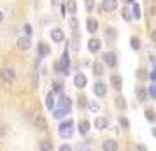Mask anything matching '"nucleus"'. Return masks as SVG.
Segmentation results:
<instances>
[{
    "instance_id": "nucleus-34",
    "label": "nucleus",
    "mask_w": 156,
    "mask_h": 151,
    "mask_svg": "<svg viewBox=\"0 0 156 151\" xmlns=\"http://www.w3.org/2000/svg\"><path fill=\"white\" fill-rule=\"evenodd\" d=\"M5 134H7V128H5L4 125H0V139H2V137L5 135Z\"/></svg>"
},
{
    "instance_id": "nucleus-37",
    "label": "nucleus",
    "mask_w": 156,
    "mask_h": 151,
    "mask_svg": "<svg viewBox=\"0 0 156 151\" xmlns=\"http://www.w3.org/2000/svg\"><path fill=\"white\" fill-rule=\"evenodd\" d=\"M137 151H147V148L142 146V144H139V146H137Z\"/></svg>"
},
{
    "instance_id": "nucleus-16",
    "label": "nucleus",
    "mask_w": 156,
    "mask_h": 151,
    "mask_svg": "<svg viewBox=\"0 0 156 151\" xmlns=\"http://www.w3.org/2000/svg\"><path fill=\"white\" fill-rule=\"evenodd\" d=\"M39 148H41V151H53V144H51L49 139H44L39 142Z\"/></svg>"
},
{
    "instance_id": "nucleus-3",
    "label": "nucleus",
    "mask_w": 156,
    "mask_h": 151,
    "mask_svg": "<svg viewBox=\"0 0 156 151\" xmlns=\"http://www.w3.org/2000/svg\"><path fill=\"white\" fill-rule=\"evenodd\" d=\"M58 69L63 70V74H69V51L67 49H65L63 55H62V60H60V63H58Z\"/></svg>"
},
{
    "instance_id": "nucleus-17",
    "label": "nucleus",
    "mask_w": 156,
    "mask_h": 151,
    "mask_svg": "<svg viewBox=\"0 0 156 151\" xmlns=\"http://www.w3.org/2000/svg\"><path fill=\"white\" fill-rule=\"evenodd\" d=\"M86 27H88V32L90 34H95L97 30H98V23H97V20H88V23H86Z\"/></svg>"
},
{
    "instance_id": "nucleus-2",
    "label": "nucleus",
    "mask_w": 156,
    "mask_h": 151,
    "mask_svg": "<svg viewBox=\"0 0 156 151\" xmlns=\"http://www.w3.org/2000/svg\"><path fill=\"white\" fill-rule=\"evenodd\" d=\"M58 134H60L62 137H70L72 134H74V123H72V120H67V121L60 123Z\"/></svg>"
},
{
    "instance_id": "nucleus-10",
    "label": "nucleus",
    "mask_w": 156,
    "mask_h": 151,
    "mask_svg": "<svg viewBox=\"0 0 156 151\" xmlns=\"http://www.w3.org/2000/svg\"><path fill=\"white\" fill-rule=\"evenodd\" d=\"M116 5H118V0H102V9H104V11H107V13L114 11V9H116Z\"/></svg>"
},
{
    "instance_id": "nucleus-36",
    "label": "nucleus",
    "mask_w": 156,
    "mask_h": 151,
    "mask_svg": "<svg viewBox=\"0 0 156 151\" xmlns=\"http://www.w3.org/2000/svg\"><path fill=\"white\" fill-rule=\"evenodd\" d=\"M25 32H27L28 35H32V27H30V25H27V27H25Z\"/></svg>"
},
{
    "instance_id": "nucleus-23",
    "label": "nucleus",
    "mask_w": 156,
    "mask_h": 151,
    "mask_svg": "<svg viewBox=\"0 0 156 151\" xmlns=\"http://www.w3.org/2000/svg\"><path fill=\"white\" fill-rule=\"evenodd\" d=\"M137 97H139V100H146V90L144 88H137Z\"/></svg>"
},
{
    "instance_id": "nucleus-29",
    "label": "nucleus",
    "mask_w": 156,
    "mask_h": 151,
    "mask_svg": "<svg viewBox=\"0 0 156 151\" xmlns=\"http://www.w3.org/2000/svg\"><path fill=\"white\" fill-rule=\"evenodd\" d=\"M139 46H140V44H139V39L133 37V39H132V48H133V49H139Z\"/></svg>"
},
{
    "instance_id": "nucleus-24",
    "label": "nucleus",
    "mask_w": 156,
    "mask_h": 151,
    "mask_svg": "<svg viewBox=\"0 0 156 151\" xmlns=\"http://www.w3.org/2000/svg\"><path fill=\"white\" fill-rule=\"evenodd\" d=\"M133 18H140V5L133 2Z\"/></svg>"
},
{
    "instance_id": "nucleus-26",
    "label": "nucleus",
    "mask_w": 156,
    "mask_h": 151,
    "mask_svg": "<svg viewBox=\"0 0 156 151\" xmlns=\"http://www.w3.org/2000/svg\"><path fill=\"white\" fill-rule=\"evenodd\" d=\"M53 92L55 93H60L62 92V83H53Z\"/></svg>"
},
{
    "instance_id": "nucleus-27",
    "label": "nucleus",
    "mask_w": 156,
    "mask_h": 151,
    "mask_svg": "<svg viewBox=\"0 0 156 151\" xmlns=\"http://www.w3.org/2000/svg\"><path fill=\"white\" fill-rule=\"evenodd\" d=\"M119 123H121V127H123L125 130H128V127H130V123H128V120H126V118H121V120H119Z\"/></svg>"
},
{
    "instance_id": "nucleus-8",
    "label": "nucleus",
    "mask_w": 156,
    "mask_h": 151,
    "mask_svg": "<svg viewBox=\"0 0 156 151\" xmlns=\"http://www.w3.org/2000/svg\"><path fill=\"white\" fill-rule=\"evenodd\" d=\"M102 149L104 151H118V142L109 139V141H104L102 142Z\"/></svg>"
},
{
    "instance_id": "nucleus-14",
    "label": "nucleus",
    "mask_w": 156,
    "mask_h": 151,
    "mask_svg": "<svg viewBox=\"0 0 156 151\" xmlns=\"http://www.w3.org/2000/svg\"><path fill=\"white\" fill-rule=\"evenodd\" d=\"M107 125H109V120H107V118H104V116H98V118L95 120V127H97L98 130L107 128Z\"/></svg>"
},
{
    "instance_id": "nucleus-35",
    "label": "nucleus",
    "mask_w": 156,
    "mask_h": 151,
    "mask_svg": "<svg viewBox=\"0 0 156 151\" xmlns=\"http://www.w3.org/2000/svg\"><path fill=\"white\" fill-rule=\"evenodd\" d=\"M91 7H93V0H86V9L91 11Z\"/></svg>"
},
{
    "instance_id": "nucleus-9",
    "label": "nucleus",
    "mask_w": 156,
    "mask_h": 151,
    "mask_svg": "<svg viewBox=\"0 0 156 151\" xmlns=\"http://www.w3.org/2000/svg\"><path fill=\"white\" fill-rule=\"evenodd\" d=\"M51 39H53L55 42H62V41L65 39L63 30H62V28H53V30H51Z\"/></svg>"
},
{
    "instance_id": "nucleus-25",
    "label": "nucleus",
    "mask_w": 156,
    "mask_h": 151,
    "mask_svg": "<svg viewBox=\"0 0 156 151\" xmlns=\"http://www.w3.org/2000/svg\"><path fill=\"white\" fill-rule=\"evenodd\" d=\"M58 151H74V149H72L70 144H62V146L58 148Z\"/></svg>"
},
{
    "instance_id": "nucleus-21",
    "label": "nucleus",
    "mask_w": 156,
    "mask_h": 151,
    "mask_svg": "<svg viewBox=\"0 0 156 151\" xmlns=\"http://www.w3.org/2000/svg\"><path fill=\"white\" fill-rule=\"evenodd\" d=\"M39 53H41V55H49V48L46 46V42H41V46H39Z\"/></svg>"
},
{
    "instance_id": "nucleus-7",
    "label": "nucleus",
    "mask_w": 156,
    "mask_h": 151,
    "mask_svg": "<svg viewBox=\"0 0 156 151\" xmlns=\"http://www.w3.org/2000/svg\"><path fill=\"white\" fill-rule=\"evenodd\" d=\"M104 62H105L109 67H114V65L118 63V58H116V53L112 51H109V53H104Z\"/></svg>"
},
{
    "instance_id": "nucleus-5",
    "label": "nucleus",
    "mask_w": 156,
    "mask_h": 151,
    "mask_svg": "<svg viewBox=\"0 0 156 151\" xmlns=\"http://www.w3.org/2000/svg\"><path fill=\"white\" fill-rule=\"evenodd\" d=\"M32 123H34V127H35L37 130H44L46 128V120H44L42 114H35L34 118H32Z\"/></svg>"
},
{
    "instance_id": "nucleus-31",
    "label": "nucleus",
    "mask_w": 156,
    "mask_h": 151,
    "mask_svg": "<svg viewBox=\"0 0 156 151\" xmlns=\"http://www.w3.org/2000/svg\"><path fill=\"white\" fill-rule=\"evenodd\" d=\"M123 18H125V20H130V18H132V14H130V11H128V7H125V9H123Z\"/></svg>"
},
{
    "instance_id": "nucleus-13",
    "label": "nucleus",
    "mask_w": 156,
    "mask_h": 151,
    "mask_svg": "<svg viewBox=\"0 0 156 151\" xmlns=\"http://www.w3.org/2000/svg\"><path fill=\"white\" fill-rule=\"evenodd\" d=\"M93 90H95V95H97V97H104V95L107 93V88L102 81H100V83H95V88H93Z\"/></svg>"
},
{
    "instance_id": "nucleus-39",
    "label": "nucleus",
    "mask_w": 156,
    "mask_h": 151,
    "mask_svg": "<svg viewBox=\"0 0 156 151\" xmlns=\"http://www.w3.org/2000/svg\"><path fill=\"white\" fill-rule=\"evenodd\" d=\"M125 2H126V4H133V0H125Z\"/></svg>"
},
{
    "instance_id": "nucleus-22",
    "label": "nucleus",
    "mask_w": 156,
    "mask_h": 151,
    "mask_svg": "<svg viewBox=\"0 0 156 151\" xmlns=\"http://www.w3.org/2000/svg\"><path fill=\"white\" fill-rule=\"evenodd\" d=\"M146 118H147V121H154V111L153 109H146Z\"/></svg>"
},
{
    "instance_id": "nucleus-20",
    "label": "nucleus",
    "mask_w": 156,
    "mask_h": 151,
    "mask_svg": "<svg viewBox=\"0 0 156 151\" xmlns=\"http://www.w3.org/2000/svg\"><path fill=\"white\" fill-rule=\"evenodd\" d=\"M114 104H116L118 109H126V102H125L123 97H116V99H114Z\"/></svg>"
},
{
    "instance_id": "nucleus-4",
    "label": "nucleus",
    "mask_w": 156,
    "mask_h": 151,
    "mask_svg": "<svg viewBox=\"0 0 156 151\" xmlns=\"http://www.w3.org/2000/svg\"><path fill=\"white\" fill-rule=\"evenodd\" d=\"M2 79L5 81V83H12V81L16 79V70L11 69V67L4 69V70H2Z\"/></svg>"
},
{
    "instance_id": "nucleus-33",
    "label": "nucleus",
    "mask_w": 156,
    "mask_h": 151,
    "mask_svg": "<svg viewBox=\"0 0 156 151\" xmlns=\"http://www.w3.org/2000/svg\"><path fill=\"white\" fill-rule=\"evenodd\" d=\"M95 74H104V69H102V65L95 63Z\"/></svg>"
},
{
    "instance_id": "nucleus-38",
    "label": "nucleus",
    "mask_w": 156,
    "mask_h": 151,
    "mask_svg": "<svg viewBox=\"0 0 156 151\" xmlns=\"http://www.w3.org/2000/svg\"><path fill=\"white\" fill-rule=\"evenodd\" d=\"M2 20H4V13L0 11V23H2Z\"/></svg>"
},
{
    "instance_id": "nucleus-19",
    "label": "nucleus",
    "mask_w": 156,
    "mask_h": 151,
    "mask_svg": "<svg viewBox=\"0 0 156 151\" xmlns=\"http://www.w3.org/2000/svg\"><path fill=\"white\" fill-rule=\"evenodd\" d=\"M46 107H48V109L55 107V97H53V93H51V92L46 95Z\"/></svg>"
},
{
    "instance_id": "nucleus-32",
    "label": "nucleus",
    "mask_w": 156,
    "mask_h": 151,
    "mask_svg": "<svg viewBox=\"0 0 156 151\" xmlns=\"http://www.w3.org/2000/svg\"><path fill=\"white\" fill-rule=\"evenodd\" d=\"M137 76H139L140 79H144V77H146L147 74H146V70H144V69H139V70H137Z\"/></svg>"
},
{
    "instance_id": "nucleus-15",
    "label": "nucleus",
    "mask_w": 156,
    "mask_h": 151,
    "mask_svg": "<svg viewBox=\"0 0 156 151\" xmlns=\"http://www.w3.org/2000/svg\"><path fill=\"white\" fill-rule=\"evenodd\" d=\"M111 84H112V88L116 90V92H121V88H123V81H121L119 76H112V77H111Z\"/></svg>"
},
{
    "instance_id": "nucleus-12",
    "label": "nucleus",
    "mask_w": 156,
    "mask_h": 151,
    "mask_svg": "<svg viewBox=\"0 0 156 151\" xmlns=\"http://www.w3.org/2000/svg\"><path fill=\"white\" fill-rule=\"evenodd\" d=\"M100 46H102V44H100L98 39H90V41H88V49L91 51V53H98Z\"/></svg>"
},
{
    "instance_id": "nucleus-11",
    "label": "nucleus",
    "mask_w": 156,
    "mask_h": 151,
    "mask_svg": "<svg viewBox=\"0 0 156 151\" xmlns=\"http://www.w3.org/2000/svg\"><path fill=\"white\" fill-rule=\"evenodd\" d=\"M16 44H18V48L20 49H30V37H18V41H16Z\"/></svg>"
},
{
    "instance_id": "nucleus-6",
    "label": "nucleus",
    "mask_w": 156,
    "mask_h": 151,
    "mask_svg": "<svg viewBox=\"0 0 156 151\" xmlns=\"http://www.w3.org/2000/svg\"><path fill=\"white\" fill-rule=\"evenodd\" d=\"M86 83H88V79H86L84 74H76V76H74V84H76V88L83 90V88L86 86Z\"/></svg>"
},
{
    "instance_id": "nucleus-30",
    "label": "nucleus",
    "mask_w": 156,
    "mask_h": 151,
    "mask_svg": "<svg viewBox=\"0 0 156 151\" xmlns=\"http://www.w3.org/2000/svg\"><path fill=\"white\" fill-rule=\"evenodd\" d=\"M69 11L70 13H76V2L74 0H69Z\"/></svg>"
},
{
    "instance_id": "nucleus-18",
    "label": "nucleus",
    "mask_w": 156,
    "mask_h": 151,
    "mask_svg": "<svg viewBox=\"0 0 156 151\" xmlns=\"http://www.w3.org/2000/svg\"><path fill=\"white\" fill-rule=\"evenodd\" d=\"M88 130H90V123L86 121V120H81V121H79V132H81L83 135H86Z\"/></svg>"
},
{
    "instance_id": "nucleus-28",
    "label": "nucleus",
    "mask_w": 156,
    "mask_h": 151,
    "mask_svg": "<svg viewBox=\"0 0 156 151\" xmlns=\"http://www.w3.org/2000/svg\"><path fill=\"white\" fill-rule=\"evenodd\" d=\"M149 95H151V99H156V86L154 84L149 86Z\"/></svg>"
},
{
    "instance_id": "nucleus-1",
    "label": "nucleus",
    "mask_w": 156,
    "mask_h": 151,
    "mask_svg": "<svg viewBox=\"0 0 156 151\" xmlns=\"http://www.w3.org/2000/svg\"><path fill=\"white\" fill-rule=\"evenodd\" d=\"M72 109V100L67 97V95H62L60 99H58V107L53 111V116H55V120H60V118H63L70 113Z\"/></svg>"
}]
</instances>
